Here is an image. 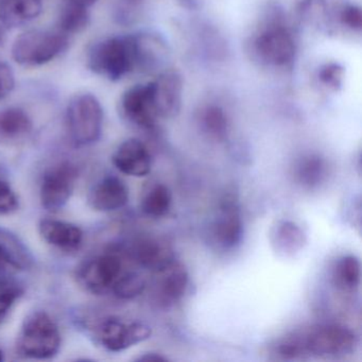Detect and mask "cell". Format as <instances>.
<instances>
[{
    "label": "cell",
    "instance_id": "obj_30",
    "mask_svg": "<svg viewBox=\"0 0 362 362\" xmlns=\"http://www.w3.org/2000/svg\"><path fill=\"white\" fill-rule=\"evenodd\" d=\"M16 86V76L11 67L5 62H0V100L7 98Z\"/></svg>",
    "mask_w": 362,
    "mask_h": 362
},
{
    "label": "cell",
    "instance_id": "obj_11",
    "mask_svg": "<svg viewBox=\"0 0 362 362\" xmlns=\"http://www.w3.org/2000/svg\"><path fill=\"white\" fill-rule=\"evenodd\" d=\"M213 238L223 249H232L240 243L243 236V222L234 197L228 196L222 203V211L214 223Z\"/></svg>",
    "mask_w": 362,
    "mask_h": 362
},
{
    "label": "cell",
    "instance_id": "obj_8",
    "mask_svg": "<svg viewBox=\"0 0 362 362\" xmlns=\"http://www.w3.org/2000/svg\"><path fill=\"white\" fill-rule=\"evenodd\" d=\"M78 169L71 162L56 165L44 175L40 190L42 206L49 213H58L69 202L75 189Z\"/></svg>",
    "mask_w": 362,
    "mask_h": 362
},
{
    "label": "cell",
    "instance_id": "obj_20",
    "mask_svg": "<svg viewBox=\"0 0 362 362\" xmlns=\"http://www.w3.org/2000/svg\"><path fill=\"white\" fill-rule=\"evenodd\" d=\"M33 128V120L22 109L10 107L0 111V143L21 141L30 134Z\"/></svg>",
    "mask_w": 362,
    "mask_h": 362
},
{
    "label": "cell",
    "instance_id": "obj_19",
    "mask_svg": "<svg viewBox=\"0 0 362 362\" xmlns=\"http://www.w3.org/2000/svg\"><path fill=\"white\" fill-rule=\"evenodd\" d=\"M136 262L149 270L160 272L173 262V254L170 247L158 239H141L134 249Z\"/></svg>",
    "mask_w": 362,
    "mask_h": 362
},
{
    "label": "cell",
    "instance_id": "obj_18",
    "mask_svg": "<svg viewBox=\"0 0 362 362\" xmlns=\"http://www.w3.org/2000/svg\"><path fill=\"white\" fill-rule=\"evenodd\" d=\"M156 83V111L158 116L173 117L179 113L181 107V80L175 74L167 73Z\"/></svg>",
    "mask_w": 362,
    "mask_h": 362
},
{
    "label": "cell",
    "instance_id": "obj_1",
    "mask_svg": "<svg viewBox=\"0 0 362 362\" xmlns=\"http://www.w3.org/2000/svg\"><path fill=\"white\" fill-rule=\"evenodd\" d=\"M357 346V336L349 328L339 324H317L284 336L277 343L276 351L287 360L339 358L351 355Z\"/></svg>",
    "mask_w": 362,
    "mask_h": 362
},
{
    "label": "cell",
    "instance_id": "obj_17",
    "mask_svg": "<svg viewBox=\"0 0 362 362\" xmlns=\"http://www.w3.org/2000/svg\"><path fill=\"white\" fill-rule=\"evenodd\" d=\"M43 0H0V24L5 28H18L39 18Z\"/></svg>",
    "mask_w": 362,
    "mask_h": 362
},
{
    "label": "cell",
    "instance_id": "obj_32",
    "mask_svg": "<svg viewBox=\"0 0 362 362\" xmlns=\"http://www.w3.org/2000/svg\"><path fill=\"white\" fill-rule=\"evenodd\" d=\"M341 74H342V69H339L337 65H329V66L326 67L325 69L322 71L321 79L325 83L336 86L338 80L341 79Z\"/></svg>",
    "mask_w": 362,
    "mask_h": 362
},
{
    "label": "cell",
    "instance_id": "obj_24",
    "mask_svg": "<svg viewBox=\"0 0 362 362\" xmlns=\"http://www.w3.org/2000/svg\"><path fill=\"white\" fill-rule=\"evenodd\" d=\"M173 194L164 184H156L146 194L141 202V209L146 215L152 218L164 217L170 211Z\"/></svg>",
    "mask_w": 362,
    "mask_h": 362
},
{
    "label": "cell",
    "instance_id": "obj_26",
    "mask_svg": "<svg viewBox=\"0 0 362 362\" xmlns=\"http://www.w3.org/2000/svg\"><path fill=\"white\" fill-rule=\"evenodd\" d=\"M23 294L24 288L20 284L5 276L0 277V325L6 321L10 311Z\"/></svg>",
    "mask_w": 362,
    "mask_h": 362
},
{
    "label": "cell",
    "instance_id": "obj_5",
    "mask_svg": "<svg viewBox=\"0 0 362 362\" xmlns=\"http://www.w3.org/2000/svg\"><path fill=\"white\" fill-rule=\"evenodd\" d=\"M69 37L61 31L29 30L16 37L12 58L23 66H41L62 54Z\"/></svg>",
    "mask_w": 362,
    "mask_h": 362
},
{
    "label": "cell",
    "instance_id": "obj_23",
    "mask_svg": "<svg viewBox=\"0 0 362 362\" xmlns=\"http://www.w3.org/2000/svg\"><path fill=\"white\" fill-rule=\"evenodd\" d=\"M90 16L88 8L69 3L63 8L59 18V31L64 35H75L88 28Z\"/></svg>",
    "mask_w": 362,
    "mask_h": 362
},
{
    "label": "cell",
    "instance_id": "obj_21",
    "mask_svg": "<svg viewBox=\"0 0 362 362\" xmlns=\"http://www.w3.org/2000/svg\"><path fill=\"white\" fill-rule=\"evenodd\" d=\"M332 281L343 292H355L361 281V262L354 255L342 256L332 268Z\"/></svg>",
    "mask_w": 362,
    "mask_h": 362
},
{
    "label": "cell",
    "instance_id": "obj_28",
    "mask_svg": "<svg viewBox=\"0 0 362 362\" xmlns=\"http://www.w3.org/2000/svg\"><path fill=\"white\" fill-rule=\"evenodd\" d=\"M204 126L209 134L218 139L226 137L228 132V120L219 107H211L204 115Z\"/></svg>",
    "mask_w": 362,
    "mask_h": 362
},
{
    "label": "cell",
    "instance_id": "obj_12",
    "mask_svg": "<svg viewBox=\"0 0 362 362\" xmlns=\"http://www.w3.org/2000/svg\"><path fill=\"white\" fill-rule=\"evenodd\" d=\"M35 258L24 241L13 233L0 228V275L33 268Z\"/></svg>",
    "mask_w": 362,
    "mask_h": 362
},
{
    "label": "cell",
    "instance_id": "obj_35",
    "mask_svg": "<svg viewBox=\"0 0 362 362\" xmlns=\"http://www.w3.org/2000/svg\"><path fill=\"white\" fill-rule=\"evenodd\" d=\"M5 28H4L3 25L0 24V46L3 45L4 42H5Z\"/></svg>",
    "mask_w": 362,
    "mask_h": 362
},
{
    "label": "cell",
    "instance_id": "obj_4",
    "mask_svg": "<svg viewBox=\"0 0 362 362\" xmlns=\"http://www.w3.org/2000/svg\"><path fill=\"white\" fill-rule=\"evenodd\" d=\"M103 110L92 94L74 97L67 107L66 126L71 141L77 147L93 145L103 133Z\"/></svg>",
    "mask_w": 362,
    "mask_h": 362
},
{
    "label": "cell",
    "instance_id": "obj_6",
    "mask_svg": "<svg viewBox=\"0 0 362 362\" xmlns=\"http://www.w3.org/2000/svg\"><path fill=\"white\" fill-rule=\"evenodd\" d=\"M151 334V327L143 322L124 321L115 317H105L92 327L95 342L111 353L126 351L148 340Z\"/></svg>",
    "mask_w": 362,
    "mask_h": 362
},
{
    "label": "cell",
    "instance_id": "obj_10",
    "mask_svg": "<svg viewBox=\"0 0 362 362\" xmlns=\"http://www.w3.org/2000/svg\"><path fill=\"white\" fill-rule=\"evenodd\" d=\"M129 201L128 186L119 177L109 175L97 182L88 196V205L101 213L117 211Z\"/></svg>",
    "mask_w": 362,
    "mask_h": 362
},
{
    "label": "cell",
    "instance_id": "obj_3",
    "mask_svg": "<svg viewBox=\"0 0 362 362\" xmlns=\"http://www.w3.org/2000/svg\"><path fill=\"white\" fill-rule=\"evenodd\" d=\"M136 64L135 37H110L95 44L88 54V66L93 73L115 81L122 79Z\"/></svg>",
    "mask_w": 362,
    "mask_h": 362
},
{
    "label": "cell",
    "instance_id": "obj_2",
    "mask_svg": "<svg viewBox=\"0 0 362 362\" xmlns=\"http://www.w3.org/2000/svg\"><path fill=\"white\" fill-rule=\"evenodd\" d=\"M61 332L58 325L46 311H33L23 322L16 349L21 355L30 359H52L60 351Z\"/></svg>",
    "mask_w": 362,
    "mask_h": 362
},
{
    "label": "cell",
    "instance_id": "obj_13",
    "mask_svg": "<svg viewBox=\"0 0 362 362\" xmlns=\"http://www.w3.org/2000/svg\"><path fill=\"white\" fill-rule=\"evenodd\" d=\"M114 166L124 173L135 177H144L151 171L149 150L139 139L124 141L113 154Z\"/></svg>",
    "mask_w": 362,
    "mask_h": 362
},
{
    "label": "cell",
    "instance_id": "obj_33",
    "mask_svg": "<svg viewBox=\"0 0 362 362\" xmlns=\"http://www.w3.org/2000/svg\"><path fill=\"white\" fill-rule=\"evenodd\" d=\"M135 361L139 362H166L168 361L166 357L158 353H147L144 354L143 356H139V358L135 359Z\"/></svg>",
    "mask_w": 362,
    "mask_h": 362
},
{
    "label": "cell",
    "instance_id": "obj_7",
    "mask_svg": "<svg viewBox=\"0 0 362 362\" xmlns=\"http://www.w3.org/2000/svg\"><path fill=\"white\" fill-rule=\"evenodd\" d=\"M122 262L116 254L107 253L86 260L77 271L78 283L86 291L96 296L112 292L120 275Z\"/></svg>",
    "mask_w": 362,
    "mask_h": 362
},
{
    "label": "cell",
    "instance_id": "obj_14",
    "mask_svg": "<svg viewBox=\"0 0 362 362\" xmlns=\"http://www.w3.org/2000/svg\"><path fill=\"white\" fill-rule=\"evenodd\" d=\"M273 251L281 257H293L304 249L306 235L300 226L289 220L275 222L269 233Z\"/></svg>",
    "mask_w": 362,
    "mask_h": 362
},
{
    "label": "cell",
    "instance_id": "obj_37",
    "mask_svg": "<svg viewBox=\"0 0 362 362\" xmlns=\"http://www.w3.org/2000/svg\"><path fill=\"white\" fill-rule=\"evenodd\" d=\"M130 1H136V0H130Z\"/></svg>",
    "mask_w": 362,
    "mask_h": 362
},
{
    "label": "cell",
    "instance_id": "obj_31",
    "mask_svg": "<svg viewBox=\"0 0 362 362\" xmlns=\"http://www.w3.org/2000/svg\"><path fill=\"white\" fill-rule=\"evenodd\" d=\"M342 21L347 26L353 29H360L362 25V14L359 8L351 7L344 10L342 14Z\"/></svg>",
    "mask_w": 362,
    "mask_h": 362
},
{
    "label": "cell",
    "instance_id": "obj_16",
    "mask_svg": "<svg viewBox=\"0 0 362 362\" xmlns=\"http://www.w3.org/2000/svg\"><path fill=\"white\" fill-rule=\"evenodd\" d=\"M257 49L268 62L275 65L289 63L294 56V44L287 31L271 29L257 40Z\"/></svg>",
    "mask_w": 362,
    "mask_h": 362
},
{
    "label": "cell",
    "instance_id": "obj_36",
    "mask_svg": "<svg viewBox=\"0 0 362 362\" xmlns=\"http://www.w3.org/2000/svg\"><path fill=\"white\" fill-rule=\"evenodd\" d=\"M4 359H5V357H4V353L0 351V362L4 361Z\"/></svg>",
    "mask_w": 362,
    "mask_h": 362
},
{
    "label": "cell",
    "instance_id": "obj_22",
    "mask_svg": "<svg viewBox=\"0 0 362 362\" xmlns=\"http://www.w3.org/2000/svg\"><path fill=\"white\" fill-rule=\"evenodd\" d=\"M160 272L164 273L160 287L163 300L169 303L177 302L184 296L187 288V271L182 264L173 262Z\"/></svg>",
    "mask_w": 362,
    "mask_h": 362
},
{
    "label": "cell",
    "instance_id": "obj_25",
    "mask_svg": "<svg viewBox=\"0 0 362 362\" xmlns=\"http://www.w3.org/2000/svg\"><path fill=\"white\" fill-rule=\"evenodd\" d=\"M326 173V163L317 156L303 158L296 167V177L300 185L307 188L319 185Z\"/></svg>",
    "mask_w": 362,
    "mask_h": 362
},
{
    "label": "cell",
    "instance_id": "obj_29",
    "mask_svg": "<svg viewBox=\"0 0 362 362\" xmlns=\"http://www.w3.org/2000/svg\"><path fill=\"white\" fill-rule=\"evenodd\" d=\"M20 209L18 194L8 182L0 180V215H11Z\"/></svg>",
    "mask_w": 362,
    "mask_h": 362
},
{
    "label": "cell",
    "instance_id": "obj_9",
    "mask_svg": "<svg viewBox=\"0 0 362 362\" xmlns=\"http://www.w3.org/2000/svg\"><path fill=\"white\" fill-rule=\"evenodd\" d=\"M154 96V82L147 86H136L127 90L122 99V111L126 117L141 128H152L158 116Z\"/></svg>",
    "mask_w": 362,
    "mask_h": 362
},
{
    "label": "cell",
    "instance_id": "obj_15",
    "mask_svg": "<svg viewBox=\"0 0 362 362\" xmlns=\"http://www.w3.org/2000/svg\"><path fill=\"white\" fill-rule=\"evenodd\" d=\"M42 238L52 247L63 251H76L83 243V232L79 226L60 220L44 219L40 222Z\"/></svg>",
    "mask_w": 362,
    "mask_h": 362
},
{
    "label": "cell",
    "instance_id": "obj_27",
    "mask_svg": "<svg viewBox=\"0 0 362 362\" xmlns=\"http://www.w3.org/2000/svg\"><path fill=\"white\" fill-rule=\"evenodd\" d=\"M146 288V281L137 273H122L114 285L112 292L117 298L131 300L143 293Z\"/></svg>",
    "mask_w": 362,
    "mask_h": 362
},
{
    "label": "cell",
    "instance_id": "obj_34",
    "mask_svg": "<svg viewBox=\"0 0 362 362\" xmlns=\"http://www.w3.org/2000/svg\"><path fill=\"white\" fill-rule=\"evenodd\" d=\"M69 3L76 4V5L82 6V7L90 8L98 1V0H67Z\"/></svg>",
    "mask_w": 362,
    "mask_h": 362
}]
</instances>
